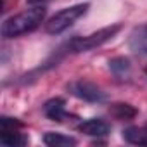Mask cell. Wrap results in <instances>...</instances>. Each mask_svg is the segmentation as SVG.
<instances>
[{
	"label": "cell",
	"instance_id": "obj_1",
	"mask_svg": "<svg viewBox=\"0 0 147 147\" xmlns=\"http://www.w3.org/2000/svg\"><path fill=\"white\" fill-rule=\"evenodd\" d=\"M45 18L43 5H35L31 9H26L16 16H11L2 24V36L4 38H16L21 35H26L33 30H36Z\"/></svg>",
	"mask_w": 147,
	"mask_h": 147
},
{
	"label": "cell",
	"instance_id": "obj_2",
	"mask_svg": "<svg viewBox=\"0 0 147 147\" xmlns=\"http://www.w3.org/2000/svg\"><path fill=\"white\" fill-rule=\"evenodd\" d=\"M119 30H121V24H111V26H106V28H102V30H97V31H94V33H90V35L75 36V38H71V40L66 43V49H67V52H73V54L94 50V49L104 45L107 40H111Z\"/></svg>",
	"mask_w": 147,
	"mask_h": 147
},
{
	"label": "cell",
	"instance_id": "obj_3",
	"mask_svg": "<svg viewBox=\"0 0 147 147\" xmlns=\"http://www.w3.org/2000/svg\"><path fill=\"white\" fill-rule=\"evenodd\" d=\"M90 4H76V5H71V7H66L62 11H59L55 16H52L49 19V23L45 24V30L47 33L50 35H59L62 31H66L69 26H73L82 16L87 14Z\"/></svg>",
	"mask_w": 147,
	"mask_h": 147
},
{
	"label": "cell",
	"instance_id": "obj_4",
	"mask_svg": "<svg viewBox=\"0 0 147 147\" xmlns=\"http://www.w3.org/2000/svg\"><path fill=\"white\" fill-rule=\"evenodd\" d=\"M0 142L4 145H9V147H23L28 144V137L24 133H19L18 128H21V121L14 119V118H7L4 116L0 119Z\"/></svg>",
	"mask_w": 147,
	"mask_h": 147
},
{
	"label": "cell",
	"instance_id": "obj_5",
	"mask_svg": "<svg viewBox=\"0 0 147 147\" xmlns=\"http://www.w3.org/2000/svg\"><path fill=\"white\" fill-rule=\"evenodd\" d=\"M69 92L78 97L83 99L87 102H104L106 100V94L94 83L85 82V80H78V82H73L69 85Z\"/></svg>",
	"mask_w": 147,
	"mask_h": 147
},
{
	"label": "cell",
	"instance_id": "obj_6",
	"mask_svg": "<svg viewBox=\"0 0 147 147\" xmlns=\"http://www.w3.org/2000/svg\"><path fill=\"white\" fill-rule=\"evenodd\" d=\"M43 113L49 119L57 121V123H62L67 118H71V114L66 111V100L61 99V97H55V99H50L49 102H45Z\"/></svg>",
	"mask_w": 147,
	"mask_h": 147
},
{
	"label": "cell",
	"instance_id": "obj_7",
	"mask_svg": "<svg viewBox=\"0 0 147 147\" xmlns=\"http://www.w3.org/2000/svg\"><path fill=\"white\" fill-rule=\"evenodd\" d=\"M78 130L88 137H106L109 133V125L104 121V119H99V118H92V119H87L83 123L78 125Z\"/></svg>",
	"mask_w": 147,
	"mask_h": 147
},
{
	"label": "cell",
	"instance_id": "obj_8",
	"mask_svg": "<svg viewBox=\"0 0 147 147\" xmlns=\"http://www.w3.org/2000/svg\"><path fill=\"white\" fill-rule=\"evenodd\" d=\"M130 49H131L135 54L147 55V24L137 28V30L130 35Z\"/></svg>",
	"mask_w": 147,
	"mask_h": 147
},
{
	"label": "cell",
	"instance_id": "obj_9",
	"mask_svg": "<svg viewBox=\"0 0 147 147\" xmlns=\"http://www.w3.org/2000/svg\"><path fill=\"white\" fill-rule=\"evenodd\" d=\"M43 144L49 147H73L76 145L78 140L75 137H69L64 133H57V131H47L43 135Z\"/></svg>",
	"mask_w": 147,
	"mask_h": 147
},
{
	"label": "cell",
	"instance_id": "obj_10",
	"mask_svg": "<svg viewBox=\"0 0 147 147\" xmlns=\"http://www.w3.org/2000/svg\"><path fill=\"white\" fill-rule=\"evenodd\" d=\"M123 138L133 145H147V126H128L123 130Z\"/></svg>",
	"mask_w": 147,
	"mask_h": 147
},
{
	"label": "cell",
	"instance_id": "obj_11",
	"mask_svg": "<svg viewBox=\"0 0 147 147\" xmlns=\"http://www.w3.org/2000/svg\"><path fill=\"white\" fill-rule=\"evenodd\" d=\"M109 113H111L116 119H125V121L133 119V118L137 116V109L131 107L130 104H123V102L113 104V106L109 107Z\"/></svg>",
	"mask_w": 147,
	"mask_h": 147
},
{
	"label": "cell",
	"instance_id": "obj_12",
	"mask_svg": "<svg viewBox=\"0 0 147 147\" xmlns=\"http://www.w3.org/2000/svg\"><path fill=\"white\" fill-rule=\"evenodd\" d=\"M130 67H131V64H130V61L126 57H114V59L109 61V69L114 73L118 78L126 76L130 73Z\"/></svg>",
	"mask_w": 147,
	"mask_h": 147
},
{
	"label": "cell",
	"instance_id": "obj_13",
	"mask_svg": "<svg viewBox=\"0 0 147 147\" xmlns=\"http://www.w3.org/2000/svg\"><path fill=\"white\" fill-rule=\"evenodd\" d=\"M47 2L49 0H28V4H31V5H43Z\"/></svg>",
	"mask_w": 147,
	"mask_h": 147
},
{
	"label": "cell",
	"instance_id": "obj_14",
	"mask_svg": "<svg viewBox=\"0 0 147 147\" xmlns=\"http://www.w3.org/2000/svg\"><path fill=\"white\" fill-rule=\"evenodd\" d=\"M145 126H147V125H145Z\"/></svg>",
	"mask_w": 147,
	"mask_h": 147
},
{
	"label": "cell",
	"instance_id": "obj_15",
	"mask_svg": "<svg viewBox=\"0 0 147 147\" xmlns=\"http://www.w3.org/2000/svg\"><path fill=\"white\" fill-rule=\"evenodd\" d=\"M145 73H147V71H145Z\"/></svg>",
	"mask_w": 147,
	"mask_h": 147
}]
</instances>
